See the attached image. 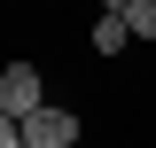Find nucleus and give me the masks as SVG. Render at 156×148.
I'll list each match as a JSON object with an SVG mask.
<instances>
[{
  "mask_svg": "<svg viewBox=\"0 0 156 148\" xmlns=\"http://www.w3.org/2000/svg\"><path fill=\"white\" fill-rule=\"evenodd\" d=\"M39 109H47L39 70H31V62H8V70H0V117H8V125H31Z\"/></svg>",
  "mask_w": 156,
  "mask_h": 148,
  "instance_id": "1",
  "label": "nucleus"
},
{
  "mask_svg": "<svg viewBox=\"0 0 156 148\" xmlns=\"http://www.w3.org/2000/svg\"><path fill=\"white\" fill-rule=\"evenodd\" d=\"M23 140H31V148H70L78 140V109H55V101H47V109L23 125Z\"/></svg>",
  "mask_w": 156,
  "mask_h": 148,
  "instance_id": "2",
  "label": "nucleus"
},
{
  "mask_svg": "<svg viewBox=\"0 0 156 148\" xmlns=\"http://www.w3.org/2000/svg\"><path fill=\"white\" fill-rule=\"evenodd\" d=\"M125 39H133V31H125V8L109 0V8L94 16V55H125Z\"/></svg>",
  "mask_w": 156,
  "mask_h": 148,
  "instance_id": "3",
  "label": "nucleus"
},
{
  "mask_svg": "<svg viewBox=\"0 0 156 148\" xmlns=\"http://www.w3.org/2000/svg\"><path fill=\"white\" fill-rule=\"evenodd\" d=\"M125 8V31L133 39H156V0H117Z\"/></svg>",
  "mask_w": 156,
  "mask_h": 148,
  "instance_id": "4",
  "label": "nucleus"
},
{
  "mask_svg": "<svg viewBox=\"0 0 156 148\" xmlns=\"http://www.w3.org/2000/svg\"><path fill=\"white\" fill-rule=\"evenodd\" d=\"M0 148H31V140H23V125H0Z\"/></svg>",
  "mask_w": 156,
  "mask_h": 148,
  "instance_id": "5",
  "label": "nucleus"
}]
</instances>
